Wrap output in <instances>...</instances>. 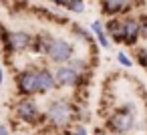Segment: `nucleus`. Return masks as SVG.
Wrapping results in <instances>:
<instances>
[{
  "instance_id": "1",
  "label": "nucleus",
  "mask_w": 147,
  "mask_h": 135,
  "mask_svg": "<svg viewBox=\"0 0 147 135\" xmlns=\"http://www.w3.org/2000/svg\"><path fill=\"white\" fill-rule=\"evenodd\" d=\"M75 119V107L67 99H55L45 111V121L55 129H65Z\"/></svg>"
},
{
  "instance_id": "2",
  "label": "nucleus",
  "mask_w": 147,
  "mask_h": 135,
  "mask_svg": "<svg viewBox=\"0 0 147 135\" xmlns=\"http://www.w3.org/2000/svg\"><path fill=\"white\" fill-rule=\"evenodd\" d=\"M137 125V117H135V111L133 107H123V109H117L111 119H109V129L113 133H119V135H127L135 129Z\"/></svg>"
},
{
  "instance_id": "3",
  "label": "nucleus",
  "mask_w": 147,
  "mask_h": 135,
  "mask_svg": "<svg viewBox=\"0 0 147 135\" xmlns=\"http://www.w3.org/2000/svg\"><path fill=\"white\" fill-rule=\"evenodd\" d=\"M47 57L57 67L69 65L75 59V45L71 41H67V38H55L53 45H51V49H49V53H47Z\"/></svg>"
},
{
  "instance_id": "4",
  "label": "nucleus",
  "mask_w": 147,
  "mask_h": 135,
  "mask_svg": "<svg viewBox=\"0 0 147 135\" xmlns=\"http://www.w3.org/2000/svg\"><path fill=\"white\" fill-rule=\"evenodd\" d=\"M14 113H16V117H18L22 123H26V125H36L40 119H45V115H42L40 109H38V103L32 101L30 97L18 101Z\"/></svg>"
},
{
  "instance_id": "5",
  "label": "nucleus",
  "mask_w": 147,
  "mask_h": 135,
  "mask_svg": "<svg viewBox=\"0 0 147 135\" xmlns=\"http://www.w3.org/2000/svg\"><path fill=\"white\" fill-rule=\"evenodd\" d=\"M139 38H141V24H139V18L127 16V18H123V28H121L119 36L113 38V43L127 45V47H135Z\"/></svg>"
},
{
  "instance_id": "6",
  "label": "nucleus",
  "mask_w": 147,
  "mask_h": 135,
  "mask_svg": "<svg viewBox=\"0 0 147 135\" xmlns=\"http://www.w3.org/2000/svg\"><path fill=\"white\" fill-rule=\"evenodd\" d=\"M16 89L24 97H32L40 93L38 89V69H24L16 75Z\"/></svg>"
},
{
  "instance_id": "7",
  "label": "nucleus",
  "mask_w": 147,
  "mask_h": 135,
  "mask_svg": "<svg viewBox=\"0 0 147 135\" xmlns=\"http://www.w3.org/2000/svg\"><path fill=\"white\" fill-rule=\"evenodd\" d=\"M55 75H57V83H59L61 89L63 87H79V85H83V79L89 77V75H81L71 65H61L55 71Z\"/></svg>"
},
{
  "instance_id": "8",
  "label": "nucleus",
  "mask_w": 147,
  "mask_h": 135,
  "mask_svg": "<svg viewBox=\"0 0 147 135\" xmlns=\"http://www.w3.org/2000/svg\"><path fill=\"white\" fill-rule=\"evenodd\" d=\"M34 36L26 30H14L10 32V53H24L28 49H32Z\"/></svg>"
},
{
  "instance_id": "9",
  "label": "nucleus",
  "mask_w": 147,
  "mask_h": 135,
  "mask_svg": "<svg viewBox=\"0 0 147 135\" xmlns=\"http://www.w3.org/2000/svg\"><path fill=\"white\" fill-rule=\"evenodd\" d=\"M59 87V83H57V75L51 71V69H38V89H40V93H51V91H55Z\"/></svg>"
},
{
  "instance_id": "10",
  "label": "nucleus",
  "mask_w": 147,
  "mask_h": 135,
  "mask_svg": "<svg viewBox=\"0 0 147 135\" xmlns=\"http://www.w3.org/2000/svg\"><path fill=\"white\" fill-rule=\"evenodd\" d=\"M131 8L129 0H105L103 2V12L109 16H119L123 12H127Z\"/></svg>"
},
{
  "instance_id": "11",
  "label": "nucleus",
  "mask_w": 147,
  "mask_h": 135,
  "mask_svg": "<svg viewBox=\"0 0 147 135\" xmlns=\"http://www.w3.org/2000/svg\"><path fill=\"white\" fill-rule=\"evenodd\" d=\"M91 32H93V36H95V41H97V45L101 47V49H111V43H109V34H107V30H105V24L101 22V20H93L91 22Z\"/></svg>"
},
{
  "instance_id": "12",
  "label": "nucleus",
  "mask_w": 147,
  "mask_h": 135,
  "mask_svg": "<svg viewBox=\"0 0 147 135\" xmlns=\"http://www.w3.org/2000/svg\"><path fill=\"white\" fill-rule=\"evenodd\" d=\"M53 41H55V38H53L49 32H38V34L34 36L32 51H34V53H38V55H45V57H47V53H49V49H51Z\"/></svg>"
},
{
  "instance_id": "13",
  "label": "nucleus",
  "mask_w": 147,
  "mask_h": 135,
  "mask_svg": "<svg viewBox=\"0 0 147 135\" xmlns=\"http://www.w3.org/2000/svg\"><path fill=\"white\" fill-rule=\"evenodd\" d=\"M65 8L71 10V12H79V14H83V12L87 10V8H85V0H67Z\"/></svg>"
},
{
  "instance_id": "14",
  "label": "nucleus",
  "mask_w": 147,
  "mask_h": 135,
  "mask_svg": "<svg viewBox=\"0 0 147 135\" xmlns=\"http://www.w3.org/2000/svg\"><path fill=\"white\" fill-rule=\"evenodd\" d=\"M69 65H71L73 69H77L81 75H89V65H87V61H85V59H77V57H75Z\"/></svg>"
},
{
  "instance_id": "15",
  "label": "nucleus",
  "mask_w": 147,
  "mask_h": 135,
  "mask_svg": "<svg viewBox=\"0 0 147 135\" xmlns=\"http://www.w3.org/2000/svg\"><path fill=\"white\" fill-rule=\"evenodd\" d=\"M73 32H75V34H79V36H83V41H85V43H93V32L85 30L83 26H77V24H73Z\"/></svg>"
},
{
  "instance_id": "16",
  "label": "nucleus",
  "mask_w": 147,
  "mask_h": 135,
  "mask_svg": "<svg viewBox=\"0 0 147 135\" xmlns=\"http://www.w3.org/2000/svg\"><path fill=\"white\" fill-rule=\"evenodd\" d=\"M135 57H137V63H139L143 69H147V47H141V49H137Z\"/></svg>"
},
{
  "instance_id": "17",
  "label": "nucleus",
  "mask_w": 147,
  "mask_h": 135,
  "mask_svg": "<svg viewBox=\"0 0 147 135\" xmlns=\"http://www.w3.org/2000/svg\"><path fill=\"white\" fill-rule=\"evenodd\" d=\"M117 61H119V65H123V67H133V59L127 55V53H123V51H119L117 53Z\"/></svg>"
},
{
  "instance_id": "18",
  "label": "nucleus",
  "mask_w": 147,
  "mask_h": 135,
  "mask_svg": "<svg viewBox=\"0 0 147 135\" xmlns=\"http://www.w3.org/2000/svg\"><path fill=\"white\" fill-rule=\"evenodd\" d=\"M139 24H141V38L147 41V16H141L139 18Z\"/></svg>"
},
{
  "instance_id": "19",
  "label": "nucleus",
  "mask_w": 147,
  "mask_h": 135,
  "mask_svg": "<svg viewBox=\"0 0 147 135\" xmlns=\"http://www.w3.org/2000/svg\"><path fill=\"white\" fill-rule=\"evenodd\" d=\"M0 135H10V129L6 127L4 121H0Z\"/></svg>"
},
{
  "instance_id": "20",
  "label": "nucleus",
  "mask_w": 147,
  "mask_h": 135,
  "mask_svg": "<svg viewBox=\"0 0 147 135\" xmlns=\"http://www.w3.org/2000/svg\"><path fill=\"white\" fill-rule=\"evenodd\" d=\"M75 135H89V133H87V129H85L83 125H77V127H75Z\"/></svg>"
},
{
  "instance_id": "21",
  "label": "nucleus",
  "mask_w": 147,
  "mask_h": 135,
  "mask_svg": "<svg viewBox=\"0 0 147 135\" xmlns=\"http://www.w3.org/2000/svg\"><path fill=\"white\" fill-rule=\"evenodd\" d=\"M6 34H8V32H6V28L2 26V22H0V43L4 41V36H6Z\"/></svg>"
},
{
  "instance_id": "22",
  "label": "nucleus",
  "mask_w": 147,
  "mask_h": 135,
  "mask_svg": "<svg viewBox=\"0 0 147 135\" xmlns=\"http://www.w3.org/2000/svg\"><path fill=\"white\" fill-rule=\"evenodd\" d=\"M4 83V71H2V65H0V85Z\"/></svg>"
}]
</instances>
